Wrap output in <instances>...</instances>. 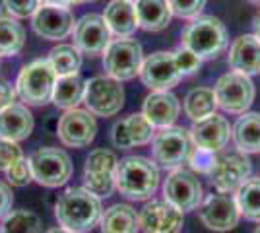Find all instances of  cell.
Returning <instances> with one entry per match:
<instances>
[{"instance_id": "cell-1", "label": "cell", "mask_w": 260, "mask_h": 233, "mask_svg": "<svg viewBox=\"0 0 260 233\" xmlns=\"http://www.w3.org/2000/svg\"><path fill=\"white\" fill-rule=\"evenodd\" d=\"M101 214V198L84 187L66 189L54 204V216L58 225L72 233L91 231L95 225H99Z\"/></svg>"}, {"instance_id": "cell-2", "label": "cell", "mask_w": 260, "mask_h": 233, "mask_svg": "<svg viewBox=\"0 0 260 233\" xmlns=\"http://www.w3.org/2000/svg\"><path fill=\"white\" fill-rule=\"evenodd\" d=\"M159 187V169L152 159L128 155L117 163L115 189L128 200H150Z\"/></svg>"}, {"instance_id": "cell-3", "label": "cell", "mask_w": 260, "mask_h": 233, "mask_svg": "<svg viewBox=\"0 0 260 233\" xmlns=\"http://www.w3.org/2000/svg\"><path fill=\"white\" fill-rule=\"evenodd\" d=\"M183 47L192 51L198 58L210 60L219 56L228 47V29L214 16H198L184 27Z\"/></svg>"}, {"instance_id": "cell-4", "label": "cell", "mask_w": 260, "mask_h": 233, "mask_svg": "<svg viewBox=\"0 0 260 233\" xmlns=\"http://www.w3.org/2000/svg\"><path fill=\"white\" fill-rule=\"evenodd\" d=\"M56 72L49 58L33 60L23 66L16 80V91L27 105H45L53 99Z\"/></svg>"}, {"instance_id": "cell-5", "label": "cell", "mask_w": 260, "mask_h": 233, "mask_svg": "<svg viewBox=\"0 0 260 233\" xmlns=\"http://www.w3.org/2000/svg\"><path fill=\"white\" fill-rule=\"evenodd\" d=\"M252 165L247 154L239 152L237 148L231 152H217L216 163L210 171V183L214 185V189L219 192H237L239 187L250 179Z\"/></svg>"}, {"instance_id": "cell-6", "label": "cell", "mask_w": 260, "mask_h": 233, "mask_svg": "<svg viewBox=\"0 0 260 233\" xmlns=\"http://www.w3.org/2000/svg\"><path fill=\"white\" fill-rule=\"evenodd\" d=\"M190 154V134L183 126L159 128L152 140L153 163L163 169H179Z\"/></svg>"}, {"instance_id": "cell-7", "label": "cell", "mask_w": 260, "mask_h": 233, "mask_svg": "<svg viewBox=\"0 0 260 233\" xmlns=\"http://www.w3.org/2000/svg\"><path fill=\"white\" fill-rule=\"evenodd\" d=\"M144 62L142 45L134 39H115L111 41L103 53V68L107 76L119 82H126L140 76V68Z\"/></svg>"}, {"instance_id": "cell-8", "label": "cell", "mask_w": 260, "mask_h": 233, "mask_svg": "<svg viewBox=\"0 0 260 233\" xmlns=\"http://www.w3.org/2000/svg\"><path fill=\"white\" fill-rule=\"evenodd\" d=\"M33 181L54 189L62 187L72 175V161L70 155L58 148H39L29 155Z\"/></svg>"}, {"instance_id": "cell-9", "label": "cell", "mask_w": 260, "mask_h": 233, "mask_svg": "<svg viewBox=\"0 0 260 233\" xmlns=\"http://www.w3.org/2000/svg\"><path fill=\"white\" fill-rule=\"evenodd\" d=\"M214 93H216L217 105L225 113L243 115L249 111V107L252 105L256 89H254L250 76L231 70L216 82Z\"/></svg>"}, {"instance_id": "cell-10", "label": "cell", "mask_w": 260, "mask_h": 233, "mask_svg": "<svg viewBox=\"0 0 260 233\" xmlns=\"http://www.w3.org/2000/svg\"><path fill=\"white\" fill-rule=\"evenodd\" d=\"M84 103L91 115L113 117L124 105V89L119 80H115V78L95 76L86 82Z\"/></svg>"}, {"instance_id": "cell-11", "label": "cell", "mask_w": 260, "mask_h": 233, "mask_svg": "<svg viewBox=\"0 0 260 233\" xmlns=\"http://www.w3.org/2000/svg\"><path fill=\"white\" fill-rule=\"evenodd\" d=\"M200 222L212 231H229L241 220L235 194L231 192H212L202 198L198 206Z\"/></svg>"}, {"instance_id": "cell-12", "label": "cell", "mask_w": 260, "mask_h": 233, "mask_svg": "<svg viewBox=\"0 0 260 233\" xmlns=\"http://www.w3.org/2000/svg\"><path fill=\"white\" fill-rule=\"evenodd\" d=\"M33 31L47 41H60L74 31V14L68 6L56 2H43L39 10L31 16Z\"/></svg>"}, {"instance_id": "cell-13", "label": "cell", "mask_w": 260, "mask_h": 233, "mask_svg": "<svg viewBox=\"0 0 260 233\" xmlns=\"http://www.w3.org/2000/svg\"><path fill=\"white\" fill-rule=\"evenodd\" d=\"M163 198L169 200L179 210H196L204 198L202 185L192 171L186 169H173L165 183H163Z\"/></svg>"}, {"instance_id": "cell-14", "label": "cell", "mask_w": 260, "mask_h": 233, "mask_svg": "<svg viewBox=\"0 0 260 233\" xmlns=\"http://www.w3.org/2000/svg\"><path fill=\"white\" fill-rule=\"evenodd\" d=\"M74 47L82 55H101L105 53L111 41H113V34L109 29L107 22L103 20V16L99 14H86L82 16L74 25Z\"/></svg>"}, {"instance_id": "cell-15", "label": "cell", "mask_w": 260, "mask_h": 233, "mask_svg": "<svg viewBox=\"0 0 260 233\" xmlns=\"http://www.w3.org/2000/svg\"><path fill=\"white\" fill-rule=\"evenodd\" d=\"M142 233H179L184 222V212L169 200H150L138 212Z\"/></svg>"}, {"instance_id": "cell-16", "label": "cell", "mask_w": 260, "mask_h": 233, "mask_svg": "<svg viewBox=\"0 0 260 233\" xmlns=\"http://www.w3.org/2000/svg\"><path fill=\"white\" fill-rule=\"evenodd\" d=\"M183 74L179 72V68L175 64L173 53L167 51H157L150 56L144 58L140 68V80L144 86L152 89V91H167L175 88L181 82Z\"/></svg>"}, {"instance_id": "cell-17", "label": "cell", "mask_w": 260, "mask_h": 233, "mask_svg": "<svg viewBox=\"0 0 260 233\" xmlns=\"http://www.w3.org/2000/svg\"><path fill=\"white\" fill-rule=\"evenodd\" d=\"M98 132L95 117L84 109H68L58 121V140L68 148H86L93 142Z\"/></svg>"}, {"instance_id": "cell-18", "label": "cell", "mask_w": 260, "mask_h": 233, "mask_svg": "<svg viewBox=\"0 0 260 233\" xmlns=\"http://www.w3.org/2000/svg\"><path fill=\"white\" fill-rule=\"evenodd\" d=\"M190 134V142L196 148H202L208 152H221L225 150L233 136V126L229 124V121L221 115H210L202 121L192 122V128L188 130Z\"/></svg>"}, {"instance_id": "cell-19", "label": "cell", "mask_w": 260, "mask_h": 233, "mask_svg": "<svg viewBox=\"0 0 260 233\" xmlns=\"http://www.w3.org/2000/svg\"><path fill=\"white\" fill-rule=\"evenodd\" d=\"M155 136V126L144 117V113H134L120 119L111 128V140L115 148L130 150L136 146L150 144Z\"/></svg>"}, {"instance_id": "cell-20", "label": "cell", "mask_w": 260, "mask_h": 233, "mask_svg": "<svg viewBox=\"0 0 260 233\" xmlns=\"http://www.w3.org/2000/svg\"><path fill=\"white\" fill-rule=\"evenodd\" d=\"M142 113L148 121L152 122L155 128H167L173 126L177 121L179 113H181V101L177 99V95L167 91H152L146 99Z\"/></svg>"}, {"instance_id": "cell-21", "label": "cell", "mask_w": 260, "mask_h": 233, "mask_svg": "<svg viewBox=\"0 0 260 233\" xmlns=\"http://www.w3.org/2000/svg\"><path fill=\"white\" fill-rule=\"evenodd\" d=\"M229 68L233 72L241 74H258L260 72V39L256 35H241L237 37L231 47H229L228 55Z\"/></svg>"}, {"instance_id": "cell-22", "label": "cell", "mask_w": 260, "mask_h": 233, "mask_svg": "<svg viewBox=\"0 0 260 233\" xmlns=\"http://www.w3.org/2000/svg\"><path fill=\"white\" fill-rule=\"evenodd\" d=\"M33 130V115L27 105L12 103L0 111V138L22 142Z\"/></svg>"}, {"instance_id": "cell-23", "label": "cell", "mask_w": 260, "mask_h": 233, "mask_svg": "<svg viewBox=\"0 0 260 233\" xmlns=\"http://www.w3.org/2000/svg\"><path fill=\"white\" fill-rule=\"evenodd\" d=\"M103 20L117 39H128L138 29V18L132 0H111L103 12Z\"/></svg>"}, {"instance_id": "cell-24", "label": "cell", "mask_w": 260, "mask_h": 233, "mask_svg": "<svg viewBox=\"0 0 260 233\" xmlns=\"http://www.w3.org/2000/svg\"><path fill=\"white\" fill-rule=\"evenodd\" d=\"M134 8L138 27L146 31H161L171 23L173 18L167 0H134Z\"/></svg>"}, {"instance_id": "cell-25", "label": "cell", "mask_w": 260, "mask_h": 233, "mask_svg": "<svg viewBox=\"0 0 260 233\" xmlns=\"http://www.w3.org/2000/svg\"><path fill=\"white\" fill-rule=\"evenodd\" d=\"M101 233H138L140 222L138 212L130 204H113L103 210L99 220Z\"/></svg>"}, {"instance_id": "cell-26", "label": "cell", "mask_w": 260, "mask_h": 233, "mask_svg": "<svg viewBox=\"0 0 260 233\" xmlns=\"http://www.w3.org/2000/svg\"><path fill=\"white\" fill-rule=\"evenodd\" d=\"M231 140L243 154H260V113H243L233 126Z\"/></svg>"}, {"instance_id": "cell-27", "label": "cell", "mask_w": 260, "mask_h": 233, "mask_svg": "<svg viewBox=\"0 0 260 233\" xmlns=\"http://www.w3.org/2000/svg\"><path fill=\"white\" fill-rule=\"evenodd\" d=\"M84 91H86V82L80 78V74H70V76H58L53 89V103L58 109H76L84 101Z\"/></svg>"}, {"instance_id": "cell-28", "label": "cell", "mask_w": 260, "mask_h": 233, "mask_svg": "<svg viewBox=\"0 0 260 233\" xmlns=\"http://www.w3.org/2000/svg\"><path fill=\"white\" fill-rule=\"evenodd\" d=\"M219 107L216 99V93L212 88H194L190 89L184 97L183 109L184 115L192 122L202 121L210 115H214L216 109Z\"/></svg>"}, {"instance_id": "cell-29", "label": "cell", "mask_w": 260, "mask_h": 233, "mask_svg": "<svg viewBox=\"0 0 260 233\" xmlns=\"http://www.w3.org/2000/svg\"><path fill=\"white\" fill-rule=\"evenodd\" d=\"M25 45V29L12 16H0V58L16 56Z\"/></svg>"}, {"instance_id": "cell-30", "label": "cell", "mask_w": 260, "mask_h": 233, "mask_svg": "<svg viewBox=\"0 0 260 233\" xmlns=\"http://www.w3.org/2000/svg\"><path fill=\"white\" fill-rule=\"evenodd\" d=\"M235 200L243 218L260 223V177L247 179L235 192Z\"/></svg>"}, {"instance_id": "cell-31", "label": "cell", "mask_w": 260, "mask_h": 233, "mask_svg": "<svg viewBox=\"0 0 260 233\" xmlns=\"http://www.w3.org/2000/svg\"><path fill=\"white\" fill-rule=\"evenodd\" d=\"M49 62L53 64L56 76L78 74L82 68V53L74 45H56L49 53Z\"/></svg>"}, {"instance_id": "cell-32", "label": "cell", "mask_w": 260, "mask_h": 233, "mask_svg": "<svg viewBox=\"0 0 260 233\" xmlns=\"http://www.w3.org/2000/svg\"><path fill=\"white\" fill-rule=\"evenodd\" d=\"M39 216L29 210H10L0 222V233H39Z\"/></svg>"}, {"instance_id": "cell-33", "label": "cell", "mask_w": 260, "mask_h": 233, "mask_svg": "<svg viewBox=\"0 0 260 233\" xmlns=\"http://www.w3.org/2000/svg\"><path fill=\"white\" fill-rule=\"evenodd\" d=\"M117 163H119V159H117V155L113 154L111 150L99 148V150H93L91 154L87 155L84 173L115 175V171H117Z\"/></svg>"}, {"instance_id": "cell-34", "label": "cell", "mask_w": 260, "mask_h": 233, "mask_svg": "<svg viewBox=\"0 0 260 233\" xmlns=\"http://www.w3.org/2000/svg\"><path fill=\"white\" fill-rule=\"evenodd\" d=\"M84 189L95 194L98 198L111 196L115 190V175H95V173H84Z\"/></svg>"}, {"instance_id": "cell-35", "label": "cell", "mask_w": 260, "mask_h": 233, "mask_svg": "<svg viewBox=\"0 0 260 233\" xmlns=\"http://www.w3.org/2000/svg\"><path fill=\"white\" fill-rule=\"evenodd\" d=\"M186 163L190 165V169L194 173H202V175H210L212 167L216 163V154L214 152H208L202 148H190V154L186 157Z\"/></svg>"}, {"instance_id": "cell-36", "label": "cell", "mask_w": 260, "mask_h": 233, "mask_svg": "<svg viewBox=\"0 0 260 233\" xmlns=\"http://www.w3.org/2000/svg\"><path fill=\"white\" fill-rule=\"evenodd\" d=\"M167 2H169V8L173 12V16L184 18V20L198 18L206 6V0H167Z\"/></svg>"}, {"instance_id": "cell-37", "label": "cell", "mask_w": 260, "mask_h": 233, "mask_svg": "<svg viewBox=\"0 0 260 233\" xmlns=\"http://www.w3.org/2000/svg\"><path fill=\"white\" fill-rule=\"evenodd\" d=\"M6 179L12 187H25L33 181L31 165H29V157H22L20 161H16L14 165L6 171Z\"/></svg>"}, {"instance_id": "cell-38", "label": "cell", "mask_w": 260, "mask_h": 233, "mask_svg": "<svg viewBox=\"0 0 260 233\" xmlns=\"http://www.w3.org/2000/svg\"><path fill=\"white\" fill-rule=\"evenodd\" d=\"M173 56H175V64L179 68V72L183 74V78L198 72V68L202 64V58H198L192 51H188L183 45L177 51H173Z\"/></svg>"}, {"instance_id": "cell-39", "label": "cell", "mask_w": 260, "mask_h": 233, "mask_svg": "<svg viewBox=\"0 0 260 233\" xmlns=\"http://www.w3.org/2000/svg\"><path fill=\"white\" fill-rule=\"evenodd\" d=\"M2 4L12 18H31L43 2L41 0H2Z\"/></svg>"}, {"instance_id": "cell-40", "label": "cell", "mask_w": 260, "mask_h": 233, "mask_svg": "<svg viewBox=\"0 0 260 233\" xmlns=\"http://www.w3.org/2000/svg\"><path fill=\"white\" fill-rule=\"evenodd\" d=\"M23 157L22 148L18 146V142L12 140H4L0 138V171H8L16 161H20Z\"/></svg>"}, {"instance_id": "cell-41", "label": "cell", "mask_w": 260, "mask_h": 233, "mask_svg": "<svg viewBox=\"0 0 260 233\" xmlns=\"http://www.w3.org/2000/svg\"><path fill=\"white\" fill-rule=\"evenodd\" d=\"M12 202H14V196H12L10 185L0 181V218H4L10 212Z\"/></svg>"}, {"instance_id": "cell-42", "label": "cell", "mask_w": 260, "mask_h": 233, "mask_svg": "<svg viewBox=\"0 0 260 233\" xmlns=\"http://www.w3.org/2000/svg\"><path fill=\"white\" fill-rule=\"evenodd\" d=\"M16 95H18V91L12 88L6 80H0V111L12 103H16Z\"/></svg>"}, {"instance_id": "cell-43", "label": "cell", "mask_w": 260, "mask_h": 233, "mask_svg": "<svg viewBox=\"0 0 260 233\" xmlns=\"http://www.w3.org/2000/svg\"><path fill=\"white\" fill-rule=\"evenodd\" d=\"M47 2H56L62 6H74V4H84V2H95V0H47Z\"/></svg>"}, {"instance_id": "cell-44", "label": "cell", "mask_w": 260, "mask_h": 233, "mask_svg": "<svg viewBox=\"0 0 260 233\" xmlns=\"http://www.w3.org/2000/svg\"><path fill=\"white\" fill-rule=\"evenodd\" d=\"M252 27H254V35L260 39V14L254 18V22H252Z\"/></svg>"}, {"instance_id": "cell-45", "label": "cell", "mask_w": 260, "mask_h": 233, "mask_svg": "<svg viewBox=\"0 0 260 233\" xmlns=\"http://www.w3.org/2000/svg\"><path fill=\"white\" fill-rule=\"evenodd\" d=\"M45 233H72V231H68L64 227H53V229H49V231H45Z\"/></svg>"}, {"instance_id": "cell-46", "label": "cell", "mask_w": 260, "mask_h": 233, "mask_svg": "<svg viewBox=\"0 0 260 233\" xmlns=\"http://www.w3.org/2000/svg\"><path fill=\"white\" fill-rule=\"evenodd\" d=\"M247 2H250V4H256V6H260V0H247Z\"/></svg>"}, {"instance_id": "cell-47", "label": "cell", "mask_w": 260, "mask_h": 233, "mask_svg": "<svg viewBox=\"0 0 260 233\" xmlns=\"http://www.w3.org/2000/svg\"><path fill=\"white\" fill-rule=\"evenodd\" d=\"M254 233H260V223H258V227H256V229H254Z\"/></svg>"}, {"instance_id": "cell-48", "label": "cell", "mask_w": 260, "mask_h": 233, "mask_svg": "<svg viewBox=\"0 0 260 233\" xmlns=\"http://www.w3.org/2000/svg\"><path fill=\"white\" fill-rule=\"evenodd\" d=\"M132 2H134V0H132Z\"/></svg>"}]
</instances>
